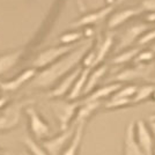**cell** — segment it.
I'll use <instances>...</instances> for the list:
<instances>
[{
  "label": "cell",
  "instance_id": "6da1fadb",
  "mask_svg": "<svg viewBox=\"0 0 155 155\" xmlns=\"http://www.w3.org/2000/svg\"><path fill=\"white\" fill-rule=\"evenodd\" d=\"M93 38H87L78 46L75 50L70 52L64 57L54 61L49 67L37 73L32 79L30 86L34 88H50L58 80L64 79L67 74L77 68L80 63H82L84 56L93 48Z\"/></svg>",
  "mask_w": 155,
  "mask_h": 155
},
{
  "label": "cell",
  "instance_id": "7a4b0ae2",
  "mask_svg": "<svg viewBox=\"0 0 155 155\" xmlns=\"http://www.w3.org/2000/svg\"><path fill=\"white\" fill-rule=\"evenodd\" d=\"M81 104H82L81 101H68V100L52 103V109L58 120L60 132H64L70 129L72 120L74 122V118L77 116L78 110L81 107Z\"/></svg>",
  "mask_w": 155,
  "mask_h": 155
},
{
  "label": "cell",
  "instance_id": "3957f363",
  "mask_svg": "<svg viewBox=\"0 0 155 155\" xmlns=\"http://www.w3.org/2000/svg\"><path fill=\"white\" fill-rule=\"evenodd\" d=\"M34 102V100H23L6 107L0 114V132L15 129L20 123L22 109H26L28 105H31Z\"/></svg>",
  "mask_w": 155,
  "mask_h": 155
},
{
  "label": "cell",
  "instance_id": "277c9868",
  "mask_svg": "<svg viewBox=\"0 0 155 155\" xmlns=\"http://www.w3.org/2000/svg\"><path fill=\"white\" fill-rule=\"evenodd\" d=\"M84 42V41H82ZM82 42L77 43V44H70V45H59V46H53L50 49H46L43 52H41L38 56L35 58L32 61V66L34 68H43L46 67L48 65L53 64L54 61H57L58 59L64 57L66 54H68L70 52L75 50L78 46L80 45Z\"/></svg>",
  "mask_w": 155,
  "mask_h": 155
},
{
  "label": "cell",
  "instance_id": "5b68a950",
  "mask_svg": "<svg viewBox=\"0 0 155 155\" xmlns=\"http://www.w3.org/2000/svg\"><path fill=\"white\" fill-rule=\"evenodd\" d=\"M147 30H149L148 23H143V22H137L134 25L127 27L126 30L120 35V37L118 39V43L115 48V52L118 53L126 49L136 46L139 39L141 38V36Z\"/></svg>",
  "mask_w": 155,
  "mask_h": 155
},
{
  "label": "cell",
  "instance_id": "8992f818",
  "mask_svg": "<svg viewBox=\"0 0 155 155\" xmlns=\"http://www.w3.org/2000/svg\"><path fill=\"white\" fill-rule=\"evenodd\" d=\"M154 64L150 65H134L132 67H126L119 71L117 74L111 78L110 82H117V84H125L131 82L137 79H147L150 75H153L154 71Z\"/></svg>",
  "mask_w": 155,
  "mask_h": 155
},
{
  "label": "cell",
  "instance_id": "52a82bcc",
  "mask_svg": "<svg viewBox=\"0 0 155 155\" xmlns=\"http://www.w3.org/2000/svg\"><path fill=\"white\" fill-rule=\"evenodd\" d=\"M28 120H29V129L36 139H45L50 137V126L48 125L43 117L38 114V111L32 105H28L25 109Z\"/></svg>",
  "mask_w": 155,
  "mask_h": 155
},
{
  "label": "cell",
  "instance_id": "ba28073f",
  "mask_svg": "<svg viewBox=\"0 0 155 155\" xmlns=\"http://www.w3.org/2000/svg\"><path fill=\"white\" fill-rule=\"evenodd\" d=\"M136 138L145 155H154L155 138L149 129L148 123L143 119L136 120Z\"/></svg>",
  "mask_w": 155,
  "mask_h": 155
},
{
  "label": "cell",
  "instance_id": "9c48e42d",
  "mask_svg": "<svg viewBox=\"0 0 155 155\" xmlns=\"http://www.w3.org/2000/svg\"><path fill=\"white\" fill-rule=\"evenodd\" d=\"M74 129L75 126L72 125V127H70L68 130H66L64 132H60V134L51 139L48 140H43L42 146L45 148V150L48 152L49 155H63L64 150L66 149L68 142L71 140L72 136L74 133Z\"/></svg>",
  "mask_w": 155,
  "mask_h": 155
},
{
  "label": "cell",
  "instance_id": "30bf717a",
  "mask_svg": "<svg viewBox=\"0 0 155 155\" xmlns=\"http://www.w3.org/2000/svg\"><path fill=\"white\" fill-rule=\"evenodd\" d=\"M114 9H115L114 5H107V6L102 7L95 12L84 14V16H81L79 20L71 23L70 27L71 28H81V27H91L93 25L100 23L101 21L109 18L110 15L114 13Z\"/></svg>",
  "mask_w": 155,
  "mask_h": 155
},
{
  "label": "cell",
  "instance_id": "8fae6325",
  "mask_svg": "<svg viewBox=\"0 0 155 155\" xmlns=\"http://www.w3.org/2000/svg\"><path fill=\"white\" fill-rule=\"evenodd\" d=\"M142 14L141 8L139 6L137 7H129V8H124V9H119L116 11L108 18V22H107V27L108 29L112 30L116 29L118 27L123 26L124 23H126L127 21L132 20L138 15Z\"/></svg>",
  "mask_w": 155,
  "mask_h": 155
},
{
  "label": "cell",
  "instance_id": "7c38bea8",
  "mask_svg": "<svg viewBox=\"0 0 155 155\" xmlns=\"http://www.w3.org/2000/svg\"><path fill=\"white\" fill-rule=\"evenodd\" d=\"M123 155H145L137 141L134 120L126 125L123 139Z\"/></svg>",
  "mask_w": 155,
  "mask_h": 155
},
{
  "label": "cell",
  "instance_id": "4fadbf2b",
  "mask_svg": "<svg viewBox=\"0 0 155 155\" xmlns=\"http://www.w3.org/2000/svg\"><path fill=\"white\" fill-rule=\"evenodd\" d=\"M82 71V67H77L74 71H72L70 74H67L66 77L59 82L54 89H52V91L49 94V96L53 97V98H59V97L64 96L67 93L70 94V91H72L73 86L75 84L77 79L79 78L80 73Z\"/></svg>",
  "mask_w": 155,
  "mask_h": 155
},
{
  "label": "cell",
  "instance_id": "5bb4252c",
  "mask_svg": "<svg viewBox=\"0 0 155 155\" xmlns=\"http://www.w3.org/2000/svg\"><path fill=\"white\" fill-rule=\"evenodd\" d=\"M36 68H28L26 71H23L18 77L9 80V81H0V89L2 91H18L20 87H22V84L28 82L29 80H31L35 78Z\"/></svg>",
  "mask_w": 155,
  "mask_h": 155
},
{
  "label": "cell",
  "instance_id": "9a60e30c",
  "mask_svg": "<svg viewBox=\"0 0 155 155\" xmlns=\"http://www.w3.org/2000/svg\"><path fill=\"white\" fill-rule=\"evenodd\" d=\"M123 84H117V82H110V84H105L103 87L96 88L95 91L91 93L84 100V102H97V101H103L104 98H110L116 91L120 89V87Z\"/></svg>",
  "mask_w": 155,
  "mask_h": 155
},
{
  "label": "cell",
  "instance_id": "2e32d148",
  "mask_svg": "<svg viewBox=\"0 0 155 155\" xmlns=\"http://www.w3.org/2000/svg\"><path fill=\"white\" fill-rule=\"evenodd\" d=\"M81 103L82 104L78 110L77 116H75L74 122H73V125H77V124L81 123V122L87 123V120L104 104L101 101H97V102H84V101H81Z\"/></svg>",
  "mask_w": 155,
  "mask_h": 155
},
{
  "label": "cell",
  "instance_id": "e0dca14e",
  "mask_svg": "<svg viewBox=\"0 0 155 155\" xmlns=\"http://www.w3.org/2000/svg\"><path fill=\"white\" fill-rule=\"evenodd\" d=\"M74 126H75L74 133H73L71 140L68 142L66 149L64 150L63 155H78V153H79V149H80L81 142H82V138H84L86 122H81Z\"/></svg>",
  "mask_w": 155,
  "mask_h": 155
},
{
  "label": "cell",
  "instance_id": "ac0fdd59",
  "mask_svg": "<svg viewBox=\"0 0 155 155\" xmlns=\"http://www.w3.org/2000/svg\"><path fill=\"white\" fill-rule=\"evenodd\" d=\"M108 72V65H100L95 68H93L89 73V77H88V81L87 84L84 87V95H89L91 93L96 89L97 84H100V81L104 78V75L107 74Z\"/></svg>",
  "mask_w": 155,
  "mask_h": 155
},
{
  "label": "cell",
  "instance_id": "d6986e66",
  "mask_svg": "<svg viewBox=\"0 0 155 155\" xmlns=\"http://www.w3.org/2000/svg\"><path fill=\"white\" fill-rule=\"evenodd\" d=\"M91 71V68H84V67H82V71H81L80 75L77 79V81H75V84L73 86V88H72V91H70V94L67 96L68 101H77L81 95H84V87L87 84Z\"/></svg>",
  "mask_w": 155,
  "mask_h": 155
},
{
  "label": "cell",
  "instance_id": "ffe728a7",
  "mask_svg": "<svg viewBox=\"0 0 155 155\" xmlns=\"http://www.w3.org/2000/svg\"><path fill=\"white\" fill-rule=\"evenodd\" d=\"M142 50V46L136 45L133 48H130L126 49L124 51H120L116 53V56L112 58L111 60V64L114 65H125L129 64L131 61H134L136 57L138 56V53Z\"/></svg>",
  "mask_w": 155,
  "mask_h": 155
},
{
  "label": "cell",
  "instance_id": "44dd1931",
  "mask_svg": "<svg viewBox=\"0 0 155 155\" xmlns=\"http://www.w3.org/2000/svg\"><path fill=\"white\" fill-rule=\"evenodd\" d=\"M22 54H23V50H16V51L1 54L0 56V75L9 71L13 66L18 64Z\"/></svg>",
  "mask_w": 155,
  "mask_h": 155
},
{
  "label": "cell",
  "instance_id": "7402d4cb",
  "mask_svg": "<svg viewBox=\"0 0 155 155\" xmlns=\"http://www.w3.org/2000/svg\"><path fill=\"white\" fill-rule=\"evenodd\" d=\"M114 45V36L110 34L108 35L105 38L103 39V42L100 44V46L96 49V59H95V64H94V67L95 68L97 66L102 65L103 60L105 59L107 54L109 53V51L111 50V48Z\"/></svg>",
  "mask_w": 155,
  "mask_h": 155
},
{
  "label": "cell",
  "instance_id": "603a6c76",
  "mask_svg": "<svg viewBox=\"0 0 155 155\" xmlns=\"http://www.w3.org/2000/svg\"><path fill=\"white\" fill-rule=\"evenodd\" d=\"M155 91V84H146L138 86L136 95L132 98V104H140L145 101H148L149 98H152L153 93Z\"/></svg>",
  "mask_w": 155,
  "mask_h": 155
},
{
  "label": "cell",
  "instance_id": "cb8c5ba5",
  "mask_svg": "<svg viewBox=\"0 0 155 155\" xmlns=\"http://www.w3.org/2000/svg\"><path fill=\"white\" fill-rule=\"evenodd\" d=\"M131 105H133L131 98H115V97H110L103 104L104 109L107 110L122 109V108H126V107H131Z\"/></svg>",
  "mask_w": 155,
  "mask_h": 155
},
{
  "label": "cell",
  "instance_id": "d4e9b609",
  "mask_svg": "<svg viewBox=\"0 0 155 155\" xmlns=\"http://www.w3.org/2000/svg\"><path fill=\"white\" fill-rule=\"evenodd\" d=\"M155 61V54L154 52L152 51L150 49H145L142 48V50L139 53L138 56L134 59V65H150L154 64Z\"/></svg>",
  "mask_w": 155,
  "mask_h": 155
},
{
  "label": "cell",
  "instance_id": "484cf974",
  "mask_svg": "<svg viewBox=\"0 0 155 155\" xmlns=\"http://www.w3.org/2000/svg\"><path fill=\"white\" fill-rule=\"evenodd\" d=\"M23 143L26 145V147L28 148L29 153L31 155H49L45 148L43 146H41L39 143H37L30 137H25L23 138Z\"/></svg>",
  "mask_w": 155,
  "mask_h": 155
},
{
  "label": "cell",
  "instance_id": "4316f807",
  "mask_svg": "<svg viewBox=\"0 0 155 155\" xmlns=\"http://www.w3.org/2000/svg\"><path fill=\"white\" fill-rule=\"evenodd\" d=\"M137 89H138V86L137 84H125L122 86L120 89L118 91H116L111 97H115V98H133V96L136 95Z\"/></svg>",
  "mask_w": 155,
  "mask_h": 155
},
{
  "label": "cell",
  "instance_id": "83f0119b",
  "mask_svg": "<svg viewBox=\"0 0 155 155\" xmlns=\"http://www.w3.org/2000/svg\"><path fill=\"white\" fill-rule=\"evenodd\" d=\"M84 32L82 31H70L64 34L60 37V43L61 45H70V44H77L80 43V41L84 37ZM82 42V41H81Z\"/></svg>",
  "mask_w": 155,
  "mask_h": 155
},
{
  "label": "cell",
  "instance_id": "f1b7e54d",
  "mask_svg": "<svg viewBox=\"0 0 155 155\" xmlns=\"http://www.w3.org/2000/svg\"><path fill=\"white\" fill-rule=\"evenodd\" d=\"M154 42H155V28H153V29L147 30V31L142 35L141 38L139 39V42H138L137 45L143 48V46H146V45L149 46L150 44H153Z\"/></svg>",
  "mask_w": 155,
  "mask_h": 155
},
{
  "label": "cell",
  "instance_id": "f546056e",
  "mask_svg": "<svg viewBox=\"0 0 155 155\" xmlns=\"http://www.w3.org/2000/svg\"><path fill=\"white\" fill-rule=\"evenodd\" d=\"M139 7L142 13H155V0H141Z\"/></svg>",
  "mask_w": 155,
  "mask_h": 155
},
{
  "label": "cell",
  "instance_id": "4dcf8cb0",
  "mask_svg": "<svg viewBox=\"0 0 155 155\" xmlns=\"http://www.w3.org/2000/svg\"><path fill=\"white\" fill-rule=\"evenodd\" d=\"M77 1L78 8L81 13H84L86 12V4H84V0H75Z\"/></svg>",
  "mask_w": 155,
  "mask_h": 155
},
{
  "label": "cell",
  "instance_id": "1f68e13d",
  "mask_svg": "<svg viewBox=\"0 0 155 155\" xmlns=\"http://www.w3.org/2000/svg\"><path fill=\"white\" fill-rule=\"evenodd\" d=\"M147 123H148L149 129H150V131H152V133H153V136H154V138H155V118L150 117Z\"/></svg>",
  "mask_w": 155,
  "mask_h": 155
},
{
  "label": "cell",
  "instance_id": "d6a6232c",
  "mask_svg": "<svg viewBox=\"0 0 155 155\" xmlns=\"http://www.w3.org/2000/svg\"><path fill=\"white\" fill-rule=\"evenodd\" d=\"M7 101H8V98H7V97H1V98H0V109H2V108L6 105Z\"/></svg>",
  "mask_w": 155,
  "mask_h": 155
},
{
  "label": "cell",
  "instance_id": "836d02e7",
  "mask_svg": "<svg viewBox=\"0 0 155 155\" xmlns=\"http://www.w3.org/2000/svg\"><path fill=\"white\" fill-rule=\"evenodd\" d=\"M124 1H126V0H112V5L116 7L117 5H120V4H123Z\"/></svg>",
  "mask_w": 155,
  "mask_h": 155
},
{
  "label": "cell",
  "instance_id": "e575fe53",
  "mask_svg": "<svg viewBox=\"0 0 155 155\" xmlns=\"http://www.w3.org/2000/svg\"><path fill=\"white\" fill-rule=\"evenodd\" d=\"M148 48L150 49V50H152V51L154 52V54H155V42L153 43V44H150V45H149Z\"/></svg>",
  "mask_w": 155,
  "mask_h": 155
},
{
  "label": "cell",
  "instance_id": "d590c367",
  "mask_svg": "<svg viewBox=\"0 0 155 155\" xmlns=\"http://www.w3.org/2000/svg\"><path fill=\"white\" fill-rule=\"evenodd\" d=\"M152 100H154V101H155V91H154V93H153V96H152Z\"/></svg>",
  "mask_w": 155,
  "mask_h": 155
},
{
  "label": "cell",
  "instance_id": "8d00e7d4",
  "mask_svg": "<svg viewBox=\"0 0 155 155\" xmlns=\"http://www.w3.org/2000/svg\"><path fill=\"white\" fill-rule=\"evenodd\" d=\"M153 75H154V78H155V66H154V71H153Z\"/></svg>",
  "mask_w": 155,
  "mask_h": 155
},
{
  "label": "cell",
  "instance_id": "74e56055",
  "mask_svg": "<svg viewBox=\"0 0 155 155\" xmlns=\"http://www.w3.org/2000/svg\"><path fill=\"white\" fill-rule=\"evenodd\" d=\"M150 117H153V118H155V115H153V116H150Z\"/></svg>",
  "mask_w": 155,
  "mask_h": 155
},
{
  "label": "cell",
  "instance_id": "f35d334b",
  "mask_svg": "<svg viewBox=\"0 0 155 155\" xmlns=\"http://www.w3.org/2000/svg\"><path fill=\"white\" fill-rule=\"evenodd\" d=\"M1 154H2V152H1V150H0V155H1Z\"/></svg>",
  "mask_w": 155,
  "mask_h": 155
},
{
  "label": "cell",
  "instance_id": "ab89813d",
  "mask_svg": "<svg viewBox=\"0 0 155 155\" xmlns=\"http://www.w3.org/2000/svg\"><path fill=\"white\" fill-rule=\"evenodd\" d=\"M154 155H155V149H154Z\"/></svg>",
  "mask_w": 155,
  "mask_h": 155
},
{
  "label": "cell",
  "instance_id": "60d3db41",
  "mask_svg": "<svg viewBox=\"0 0 155 155\" xmlns=\"http://www.w3.org/2000/svg\"><path fill=\"white\" fill-rule=\"evenodd\" d=\"M0 91H1V89H0Z\"/></svg>",
  "mask_w": 155,
  "mask_h": 155
}]
</instances>
